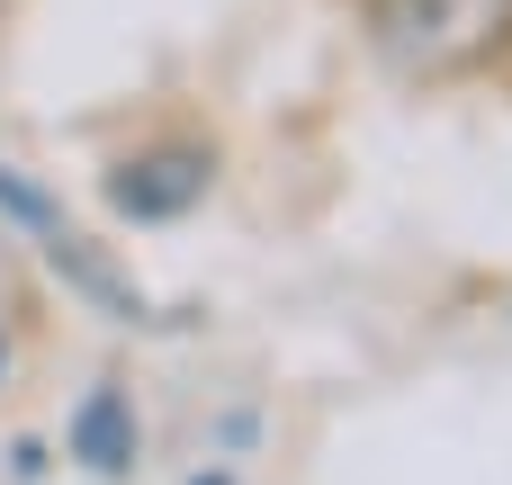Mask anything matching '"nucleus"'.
I'll list each match as a JSON object with an SVG mask.
<instances>
[{
    "label": "nucleus",
    "mask_w": 512,
    "mask_h": 485,
    "mask_svg": "<svg viewBox=\"0 0 512 485\" xmlns=\"http://www.w3.org/2000/svg\"><path fill=\"white\" fill-rule=\"evenodd\" d=\"M512 36V0H378V45L405 72H459Z\"/></svg>",
    "instance_id": "obj_1"
},
{
    "label": "nucleus",
    "mask_w": 512,
    "mask_h": 485,
    "mask_svg": "<svg viewBox=\"0 0 512 485\" xmlns=\"http://www.w3.org/2000/svg\"><path fill=\"white\" fill-rule=\"evenodd\" d=\"M63 450H72L90 477H108V485L135 477V405H126V387H108V378H99V387L63 414Z\"/></svg>",
    "instance_id": "obj_4"
},
{
    "label": "nucleus",
    "mask_w": 512,
    "mask_h": 485,
    "mask_svg": "<svg viewBox=\"0 0 512 485\" xmlns=\"http://www.w3.org/2000/svg\"><path fill=\"white\" fill-rule=\"evenodd\" d=\"M27 234H36V252H45V270H54L63 288H81L108 324H144V315H153V306H144V288H135V279H126V270H117L90 234H72L63 216H36Z\"/></svg>",
    "instance_id": "obj_2"
},
{
    "label": "nucleus",
    "mask_w": 512,
    "mask_h": 485,
    "mask_svg": "<svg viewBox=\"0 0 512 485\" xmlns=\"http://www.w3.org/2000/svg\"><path fill=\"white\" fill-rule=\"evenodd\" d=\"M9 477H18V485L45 477V450H36V441H18V450H9Z\"/></svg>",
    "instance_id": "obj_5"
},
{
    "label": "nucleus",
    "mask_w": 512,
    "mask_h": 485,
    "mask_svg": "<svg viewBox=\"0 0 512 485\" xmlns=\"http://www.w3.org/2000/svg\"><path fill=\"white\" fill-rule=\"evenodd\" d=\"M0 378H9V333H0Z\"/></svg>",
    "instance_id": "obj_6"
},
{
    "label": "nucleus",
    "mask_w": 512,
    "mask_h": 485,
    "mask_svg": "<svg viewBox=\"0 0 512 485\" xmlns=\"http://www.w3.org/2000/svg\"><path fill=\"white\" fill-rule=\"evenodd\" d=\"M189 485H234V477H189Z\"/></svg>",
    "instance_id": "obj_7"
},
{
    "label": "nucleus",
    "mask_w": 512,
    "mask_h": 485,
    "mask_svg": "<svg viewBox=\"0 0 512 485\" xmlns=\"http://www.w3.org/2000/svg\"><path fill=\"white\" fill-rule=\"evenodd\" d=\"M207 180H216V162H207V153H144V162H126V171L108 180V198H117V216L162 225V216L198 207V198H207Z\"/></svg>",
    "instance_id": "obj_3"
}]
</instances>
